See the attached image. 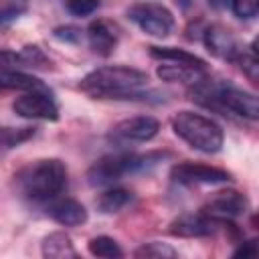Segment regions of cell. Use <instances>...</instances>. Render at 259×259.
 Returning a JSON list of instances; mask_svg holds the SVG:
<instances>
[{
  "label": "cell",
  "mask_w": 259,
  "mask_h": 259,
  "mask_svg": "<svg viewBox=\"0 0 259 259\" xmlns=\"http://www.w3.org/2000/svg\"><path fill=\"white\" fill-rule=\"evenodd\" d=\"M148 81V75L140 69L111 65L87 73L81 81V89L101 99L150 101V97L156 95V91H142V87H146Z\"/></svg>",
  "instance_id": "cell-1"
},
{
  "label": "cell",
  "mask_w": 259,
  "mask_h": 259,
  "mask_svg": "<svg viewBox=\"0 0 259 259\" xmlns=\"http://www.w3.org/2000/svg\"><path fill=\"white\" fill-rule=\"evenodd\" d=\"M14 178L24 198L34 202H47L55 200L67 186V168L57 158H45L28 164Z\"/></svg>",
  "instance_id": "cell-2"
},
{
  "label": "cell",
  "mask_w": 259,
  "mask_h": 259,
  "mask_svg": "<svg viewBox=\"0 0 259 259\" xmlns=\"http://www.w3.org/2000/svg\"><path fill=\"white\" fill-rule=\"evenodd\" d=\"M172 130L190 148L204 154H217L225 142L223 127L214 119L194 111H178L172 117Z\"/></svg>",
  "instance_id": "cell-3"
},
{
  "label": "cell",
  "mask_w": 259,
  "mask_h": 259,
  "mask_svg": "<svg viewBox=\"0 0 259 259\" xmlns=\"http://www.w3.org/2000/svg\"><path fill=\"white\" fill-rule=\"evenodd\" d=\"M160 154H134V152H115L101 156L87 170V182L91 186H107L121 180L127 174L146 170L150 164H156Z\"/></svg>",
  "instance_id": "cell-4"
},
{
  "label": "cell",
  "mask_w": 259,
  "mask_h": 259,
  "mask_svg": "<svg viewBox=\"0 0 259 259\" xmlns=\"http://www.w3.org/2000/svg\"><path fill=\"white\" fill-rule=\"evenodd\" d=\"M127 18L138 24L146 34L154 38H164L174 30V16L172 12L156 2H142L127 10Z\"/></svg>",
  "instance_id": "cell-5"
},
{
  "label": "cell",
  "mask_w": 259,
  "mask_h": 259,
  "mask_svg": "<svg viewBox=\"0 0 259 259\" xmlns=\"http://www.w3.org/2000/svg\"><path fill=\"white\" fill-rule=\"evenodd\" d=\"M12 109L16 115L24 119H45V121H55L59 117V107L51 93L47 89H32L24 91L20 97L14 99Z\"/></svg>",
  "instance_id": "cell-6"
},
{
  "label": "cell",
  "mask_w": 259,
  "mask_h": 259,
  "mask_svg": "<svg viewBox=\"0 0 259 259\" xmlns=\"http://www.w3.org/2000/svg\"><path fill=\"white\" fill-rule=\"evenodd\" d=\"M160 132V121L152 115H136L121 119L113 125L109 132V140L115 144H127V142H150Z\"/></svg>",
  "instance_id": "cell-7"
},
{
  "label": "cell",
  "mask_w": 259,
  "mask_h": 259,
  "mask_svg": "<svg viewBox=\"0 0 259 259\" xmlns=\"http://www.w3.org/2000/svg\"><path fill=\"white\" fill-rule=\"evenodd\" d=\"M170 178L178 184L192 186V184H225L231 180V174L217 166L194 164V162H180L172 168Z\"/></svg>",
  "instance_id": "cell-8"
},
{
  "label": "cell",
  "mask_w": 259,
  "mask_h": 259,
  "mask_svg": "<svg viewBox=\"0 0 259 259\" xmlns=\"http://www.w3.org/2000/svg\"><path fill=\"white\" fill-rule=\"evenodd\" d=\"M229 219H214L204 212L198 214H182L170 223V235L182 237V239H194V237H208L214 235L221 227H225Z\"/></svg>",
  "instance_id": "cell-9"
},
{
  "label": "cell",
  "mask_w": 259,
  "mask_h": 259,
  "mask_svg": "<svg viewBox=\"0 0 259 259\" xmlns=\"http://www.w3.org/2000/svg\"><path fill=\"white\" fill-rule=\"evenodd\" d=\"M247 210V198L237 190H221L217 192L200 212L214 219H233Z\"/></svg>",
  "instance_id": "cell-10"
},
{
  "label": "cell",
  "mask_w": 259,
  "mask_h": 259,
  "mask_svg": "<svg viewBox=\"0 0 259 259\" xmlns=\"http://www.w3.org/2000/svg\"><path fill=\"white\" fill-rule=\"evenodd\" d=\"M202 40H204V47L208 49V53L219 57V59L235 61V57L241 51V47H239L237 38L233 36V32L229 28L221 26V24L206 26L204 32H202Z\"/></svg>",
  "instance_id": "cell-11"
},
{
  "label": "cell",
  "mask_w": 259,
  "mask_h": 259,
  "mask_svg": "<svg viewBox=\"0 0 259 259\" xmlns=\"http://www.w3.org/2000/svg\"><path fill=\"white\" fill-rule=\"evenodd\" d=\"M49 214L61 227H79L87 223L85 206L75 198H59L49 206Z\"/></svg>",
  "instance_id": "cell-12"
},
{
  "label": "cell",
  "mask_w": 259,
  "mask_h": 259,
  "mask_svg": "<svg viewBox=\"0 0 259 259\" xmlns=\"http://www.w3.org/2000/svg\"><path fill=\"white\" fill-rule=\"evenodd\" d=\"M87 40H89V47L93 49V53L107 57L113 53V49L117 45L115 26H111L107 20H93L87 26Z\"/></svg>",
  "instance_id": "cell-13"
},
{
  "label": "cell",
  "mask_w": 259,
  "mask_h": 259,
  "mask_svg": "<svg viewBox=\"0 0 259 259\" xmlns=\"http://www.w3.org/2000/svg\"><path fill=\"white\" fill-rule=\"evenodd\" d=\"M40 251H42V257H49V259H69V257L75 259V257H79L75 247H73L71 237L65 231L49 233L40 243Z\"/></svg>",
  "instance_id": "cell-14"
},
{
  "label": "cell",
  "mask_w": 259,
  "mask_h": 259,
  "mask_svg": "<svg viewBox=\"0 0 259 259\" xmlns=\"http://www.w3.org/2000/svg\"><path fill=\"white\" fill-rule=\"evenodd\" d=\"M150 55L154 59H160V61H166V63H178V65L194 67V69H206L204 59H200L194 53H188L184 49H176V47H150Z\"/></svg>",
  "instance_id": "cell-15"
},
{
  "label": "cell",
  "mask_w": 259,
  "mask_h": 259,
  "mask_svg": "<svg viewBox=\"0 0 259 259\" xmlns=\"http://www.w3.org/2000/svg\"><path fill=\"white\" fill-rule=\"evenodd\" d=\"M156 75L166 81V83H196L204 77V69H194V67H186V65H178V63H168V65H160L156 69Z\"/></svg>",
  "instance_id": "cell-16"
},
{
  "label": "cell",
  "mask_w": 259,
  "mask_h": 259,
  "mask_svg": "<svg viewBox=\"0 0 259 259\" xmlns=\"http://www.w3.org/2000/svg\"><path fill=\"white\" fill-rule=\"evenodd\" d=\"M32 91V89H47L40 79L34 75L14 71H0V91Z\"/></svg>",
  "instance_id": "cell-17"
},
{
  "label": "cell",
  "mask_w": 259,
  "mask_h": 259,
  "mask_svg": "<svg viewBox=\"0 0 259 259\" xmlns=\"http://www.w3.org/2000/svg\"><path fill=\"white\" fill-rule=\"evenodd\" d=\"M132 200V192L125 188H109L97 198V210L103 214H115Z\"/></svg>",
  "instance_id": "cell-18"
},
{
  "label": "cell",
  "mask_w": 259,
  "mask_h": 259,
  "mask_svg": "<svg viewBox=\"0 0 259 259\" xmlns=\"http://www.w3.org/2000/svg\"><path fill=\"white\" fill-rule=\"evenodd\" d=\"M34 136V127H0V156L18 148Z\"/></svg>",
  "instance_id": "cell-19"
},
{
  "label": "cell",
  "mask_w": 259,
  "mask_h": 259,
  "mask_svg": "<svg viewBox=\"0 0 259 259\" xmlns=\"http://www.w3.org/2000/svg\"><path fill=\"white\" fill-rule=\"evenodd\" d=\"M89 253L93 257H103V259H115V257H121L123 251L121 247L117 245L115 239L107 237V235H99V237H93L89 241Z\"/></svg>",
  "instance_id": "cell-20"
},
{
  "label": "cell",
  "mask_w": 259,
  "mask_h": 259,
  "mask_svg": "<svg viewBox=\"0 0 259 259\" xmlns=\"http://www.w3.org/2000/svg\"><path fill=\"white\" fill-rule=\"evenodd\" d=\"M134 257H140V259H172V257H178V251L172 249L166 243L152 241V243H146V245L138 247L134 251Z\"/></svg>",
  "instance_id": "cell-21"
},
{
  "label": "cell",
  "mask_w": 259,
  "mask_h": 259,
  "mask_svg": "<svg viewBox=\"0 0 259 259\" xmlns=\"http://www.w3.org/2000/svg\"><path fill=\"white\" fill-rule=\"evenodd\" d=\"M235 61L239 63L241 71L249 77V81H253V83L259 81V61H257V55H255V47L253 45L249 49H241L239 55L235 57Z\"/></svg>",
  "instance_id": "cell-22"
},
{
  "label": "cell",
  "mask_w": 259,
  "mask_h": 259,
  "mask_svg": "<svg viewBox=\"0 0 259 259\" xmlns=\"http://www.w3.org/2000/svg\"><path fill=\"white\" fill-rule=\"evenodd\" d=\"M20 63L22 67H34V69H40V67H49L51 61L47 59V55L36 47V45H26L20 53Z\"/></svg>",
  "instance_id": "cell-23"
},
{
  "label": "cell",
  "mask_w": 259,
  "mask_h": 259,
  "mask_svg": "<svg viewBox=\"0 0 259 259\" xmlns=\"http://www.w3.org/2000/svg\"><path fill=\"white\" fill-rule=\"evenodd\" d=\"M28 10V0H0V22H10Z\"/></svg>",
  "instance_id": "cell-24"
},
{
  "label": "cell",
  "mask_w": 259,
  "mask_h": 259,
  "mask_svg": "<svg viewBox=\"0 0 259 259\" xmlns=\"http://www.w3.org/2000/svg\"><path fill=\"white\" fill-rule=\"evenodd\" d=\"M101 0H65V6L75 16H89L99 8Z\"/></svg>",
  "instance_id": "cell-25"
},
{
  "label": "cell",
  "mask_w": 259,
  "mask_h": 259,
  "mask_svg": "<svg viewBox=\"0 0 259 259\" xmlns=\"http://www.w3.org/2000/svg\"><path fill=\"white\" fill-rule=\"evenodd\" d=\"M231 8L239 18H253L259 12V0H231Z\"/></svg>",
  "instance_id": "cell-26"
},
{
  "label": "cell",
  "mask_w": 259,
  "mask_h": 259,
  "mask_svg": "<svg viewBox=\"0 0 259 259\" xmlns=\"http://www.w3.org/2000/svg\"><path fill=\"white\" fill-rule=\"evenodd\" d=\"M53 34H55V38H59V40H63V42H79L81 40V30L77 28V26H71V24H67V26H57L55 30H53Z\"/></svg>",
  "instance_id": "cell-27"
},
{
  "label": "cell",
  "mask_w": 259,
  "mask_h": 259,
  "mask_svg": "<svg viewBox=\"0 0 259 259\" xmlns=\"http://www.w3.org/2000/svg\"><path fill=\"white\" fill-rule=\"evenodd\" d=\"M22 67L20 63V55L14 53V51H6V49H0V71H14Z\"/></svg>",
  "instance_id": "cell-28"
},
{
  "label": "cell",
  "mask_w": 259,
  "mask_h": 259,
  "mask_svg": "<svg viewBox=\"0 0 259 259\" xmlns=\"http://www.w3.org/2000/svg\"><path fill=\"white\" fill-rule=\"evenodd\" d=\"M255 253H257V243L255 241H245L235 249L233 257H249V255H255Z\"/></svg>",
  "instance_id": "cell-29"
},
{
  "label": "cell",
  "mask_w": 259,
  "mask_h": 259,
  "mask_svg": "<svg viewBox=\"0 0 259 259\" xmlns=\"http://www.w3.org/2000/svg\"><path fill=\"white\" fill-rule=\"evenodd\" d=\"M210 2H212L214 6H223V4H225V0H210Z\"/></svg>",
  "instance_id": "cell-30"
}]
</instances>
